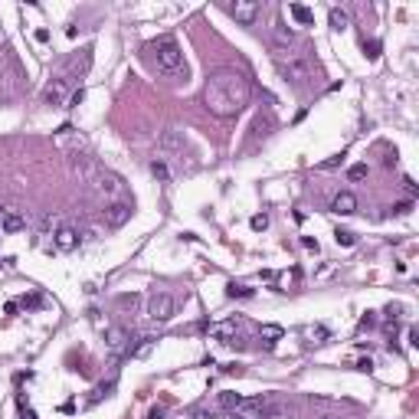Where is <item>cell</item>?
<instances>
[{"label": "cell", "instance_id": "obj_5", "mask_svg": "<svg viewBox=\"0 0 419 419\" xmlns=\"http://www.w3.org/2000/svg\"><path fill=\"white\" fill-rule=\"evenodd\" d=\"M278 413V403L272 397H252V399H239L232 409V419H269Z\"/></svg>", "mask_w": 419, "mask_h": 419}, {"label": "cell", "instance_id": "obj_36", "mask_svg": "<svg viewBox=\"0 0 419 419\" xmlns=\"http://www.w3.org/2000/svg\"><path fill=\"white\" fill-rule=\"evenodd\" d=\"M301 246H305V249H311V252H318V239H311V236H305V239H301Z\"/></svg>", "mask_w": 419, "mask_h": 419}, {"label": "cell", "instance_id": "obj_32", "mask_svg": "<svg viewBox=\"0 0 419 419\" xmlns=\"http://www.w3.org/2000/svg\"><path fill=\"white\" fill-rule=\"evenodd\" d=\"M259 334H262V337H269V341H275V337H282V328H275V324H265Z\"/></svg>", "mask_w": 419, "mask_h": 419}, {"label": "cell", "instance_id": "obj_22", "mask_svg": "<svg viewBox=\"0 0 419 419\" xmlns=\"http://www.w3.org/2000/svg\"><path fill=\"white\" fill-rule=\"evenodd\" d=\"M347 26H351V20H347V13L334 7V10H331V30H337V33H341V30H347Z\"/></svg>", "mask_w": 419, "mask_h": 419}, {"label": "cell", "instance_id": "obj_33", "mask_svg": "<svg viewBox=\"0 0 419 419\" xmlns=\"http://www.w3.org/2000/svg\"><path fill=\"white\" fill-rule=\"evenodd\" d=\"M249 226H252V230H265V226H269V216H265V213H255L252 220H249Z\"/></svg>", "mask_w": 419, "mask_h": 419}, {"label": "cell", "instance_id": "obj_31", "mask_svg": "<svg viewBox=\"0 0 419 419\" xmlns=\"http://www.w3.org/2000/svg\"><path fill=\"white\" fill-rule=\"evenodd\" d=\"M364 56H367V59H377V56H380V43H374V40L367 43V40H364Z\"/></svg>", "mask_w": 419, "mask_h": 419}, {"label": "cell", "instance_id": "obj_28", "mask_svg": "<svg viewBox=\"0 0 419 419\" xmlns=\"http://www.w3.org/2000/svg\"><path fill=\"white\" fill-rule=\"evenodd\" d=\"M409 210H413V200H399V203L390 207V213H393V216H406Z\"/></svg>", "mask_w": 419, "mask_h": 419}, {"label": "cell", "instance_id": "obj_38", "mask_svg": "<svg viewBox=\"0 0 419 419\" xmlns=\"http://www.w3.org/2000/svg\"><path fill=\"white\" fill-rule=\"evenodd\" d=\"M161 416H164V406H154L151 413H147V419H161Z\"/></svg>", "mask_w": 419, "mask_h": 419}, {"label": "cell", "instance_id": "obj_23", "mask_svg": "<svg viewBox=\"0 0 419 419\" xmlns=\"http://www.w3.org/2000/svg\"><path fill=\"white\" fill-rule=\"evenodd\" d=\"M334 243L337 246H354L357 243V236H354L351 230H334Z\"/></svg>", "mask_w": 419, "mask_h": 419}, {"label": "cell", "instance_id": "obj_6", "mask_svg": "<svg viewBox=\"0 0 419 419\" xmlns=\"http://www.w3.org/2000/svg\"><path fill=\"white\" fill-rule=\"evenodd\" d=\"M174 311H177V295L174 292H167V288H154L151 295H147V318L157 321V324H164V321L174 318Z\"/></svg>", "mask_w": 419, "mask_h": 419}, {"label": "cell", "instance_id": "obj_17", "mask_svg": "<svg viewBox=\"0 0 419 419\" xmlns=\"http://www.w3.org/2000/svg\"><path fill=\"white\" fill-rule=\"evenodd\" d=\"M88 66H92V53H88V49H82V53H76V56L66 63V69H63V72H66V76H72V79H79Z\"/></svg>", "mask_w": 419, "mask_h": 419}, {"label": "cell", "instance_id": "obj_15", "mask_svg": "<svg viewBox=\"0 0 419 419\" xmlns=\"http://www.w3.org/2000/svg\"><path fill=\"white\" fill-rule=\"evenodd\" d=\"M157 144H161L164 151H184V147H187V134L180 131V128H167V131H161Z\"/></svg>", "mask_w": 419, "mask_h": 419}, {"label": "cell", "instance_id": "obj_39", "mask_svg": "<svg viewBox=\"0 0 419 419\" xmlns=\"http://www.w3.org/2000/svg\"><path fill=\"white\" fill-rule=\"evenodd\" d=\"M324 334H328L324 328H308V337H324Z\"/></svg>", "mask_w": 419, "mask_h": 419}, {"label": "cell", "instance_id": "obj_13", "mask_svg": "<svg viewBox=\"0 0 419 419\" xmlns=\"http://www.w3.org/2000/svg\"><path fill=\"white\" fill-rule=\"evenodd\" d=\"M0 230L3 232H23L26 230V216H23L20 210H13V207L0 210Z\"/></svg>", "mask_w": 419, "mask_h": 419}, {"label": "cell", "instance_id": "obj_10", "mask_svg": "<svg viewBox=\"0 0 419 419\" xmlns=\"http://www.w3.org/2000/svg\"><path fill=\"white\" fill-rule=\"evenodd\" d=\"M105 351H108L111 357H125V354L131 351V331H128L125 324L105 328Z\"/></svg>", "mask_w": 419, "mask_h": 419}, {"label": "cell", "instance_id": "obj_41", "mask_svg": "<svg viewBox=\"0 0 419 419\" xmlns=\"http://www.w3.org/2000/svg\"><path fill=\"white\" fill-rule=\"evenodd\" d=\"M357 370H364V374H370V370H374V364H370V360H360V364H357Z\"/></svg>", "mask_w": 419, "mask_h": 419}, {"label": "cell", "instance_id": "obj_24", "mask_svg": "<svg viewBox=\"0 0 419 419\" xmlns=\"http://www.w3.org/2000/svg\"><path fill=\"white\" fill-rule=\"evenodd\" d=\"M239 393H220V406L226 409V413H232V409H236V403H239Z\"/></svg>", "mask_w": 419, "mask_h": 419}, {"label": "cell", "instance_id": "obj_8", "mask_svg": "<svg viewBox=\"0 0 419 419\" xmlns=\"http://www.w3.org/2000/svg\"><path fill=\"white\" fill-rule=\"evenodd\" d=\"M223 10L230 13L236 23L252 26V23L262 17V3H259V0H226V3H223Z\"/></svg>", "mask_w": 419, "mask_h": 419}, {"label": "cell", "instance_id": "obj_27", "mask_svg": "<svg viewBox=\"0 0 419 419\" xmlns=\"http://www.w3.org/2000/svg\"><path fill=\"white\" fill-rule=\"evenodd\" d=\"M151 174H154L157 180H164V184L170 180V170H167V164H164V161H154V164H151Z\"/></svg>", "mask_w": 419, "mask_h": 419}, {"label": "cell", "instance_id": "obj_30", "mask_svg": "<svg viewBox=\"0 0 419 419\" xmlns=\"http://www.w3.org/2000/svg\"><path fill=\"white\" fill-rule=\"evenodd\" d=\"M367 174H370V170H367V164H354L351 170H347V177H351V180H364Z\"/></svg>", "mask_w": 419, "mask_h": 419}, {"label": "cell", "instance_id": "obj_7", "mask_svg": "<svg viewBox=\"0 0 419 419\" xmlns=\"http://www.w3.org/2000/svg\"><path fill=\"white\" fill-rule=\"evenodd\" d=\"M76 79L72 76H66V72H59V76H53L49 82H46V88H43V105H66L69 99H72V92H76Z\"/></svg>", "mask_w": 419, "mask_h": 419}, {"label": "cell", "instance_id": "obj_37", "mask_svg": "<svg viewBox=\"0 0 419 419\" xmlns=\"http://www.w3.org/2000/svg\"><path fill=\"white\" fill-rule=\"evenodd\" d=\"M3 311H7V314H17V311H20V305H17V301H7V305H3Z\"/></svg>", "mask_w": 419, "mask_h": 419}, {"label": "cell", "instance_id": "obj_11", "mask_svg": "<svg viewBox=\"0 0 419 419\" xmlns=\"http://www.w3.org/2000/svg\"><path fill=\"white\" fill-rule=\"evenodd\" d=\"M131 216H134V203H128V200H122V203H108V207L102 210V220H105V226H111V230H122Z\"/></svg>", "mask_w": 419, "mask_h": 419}, {"label": "cell", "instance_id": "obj_12", "mask_svg": "<svg viewBox=\"0 0 419 419\" xmlns=\"http://www.w3.org/2000/svg\"><path fill=\"white\" fill-rule=\"evenodd\" d=\"M79 243H82V236H79V230H72V226H59V230L53 232V246L59 252H72Z\"/></svg>", "mask_w": 419, "mask_h": 419}, {"label": "cell", "instance_id": "obj_18", "mask_svg": "<svg viewBox=\"0 0 419 419\" xmlns=\"http://www.w3.org/2000/svg\"><path fill=\"white\" fill-rule=\"evenodd\" d=\"M249 144H255L259 138H265V134L272 131V115H255V122H252V128H249Z\"/></svg>", "mask_w": 419, "mask_h": 419}, {"label": "cell", "instance_id": "obj_4", "mask_svg": "<svg viewBox=\"0 0 419 419\" xmlns=\"http://www.w3.org/2000/svg\"><path fill=\"white\" fill-rule=\"evenodd\" d=\"M275 63H278L282 79L292 82V85H308L311 79H314V66H311V59L305 53H295V56H288V59H275Z\"/></svg>", "mask_w": 419, "mask_h": 419}, {"label": "cell", "instance_id": "obj_19", "mask_svg": "<svg viewBox=\"0 0 419 419\" xmlns=\"http://www.w3.org/2000/svg\"><path fill=\"white\" fill-rule=\"evenodd\" d=\"M288 13H292L298 23H305V26H311V23H314V10H311V7H305V3H288Z\"/></svg>", "mask_w": 419, "mask_h": 419}, {"label": "cell", "instance_id": "obj_14", "mask_svg": "<svg viewBox=\"0 0 419 419\" xmlns=\"http://www.w3.org/2000/svg\"><path fill=\"white\" fill-rule=\"evenodd\" d=\"M239 328H243V321L232 318V321L210 324V334H213V337H220V341H226V344H232V341H236V334H239Z\"/></svg>", "mask_w": 419, "mask_h": 419}, {"label": "cell", "instance_id": "obj_29", "mask_svg": "<svg viewBox=\"0 0 419 419\" xmlns=\"http://www.w3.org/2000/svg\"><path fill=\"white\" fill-rule=\"evenodd\" d=\"M154 347V337H141V347H134V351H128L131 357H144V354Z\"/></svg>", "mask_w": 419, "mask_h": 419}, {"label": "cell", "instance_id": "obj_16", "mask_svg": "<svg viewBox=\"0 0 419 419\" xmlns=\"http://www.w3.org/2000/svg\"><path fill=\"white\" fill-rule=\"evenodd\" d=\"M354 210H357V197H354L351 190H341V193L331 200V213H337V216H351Z\"/></svg>", "mask_w": 419, "mask_h": 419}, {"label": "cell", "instance_id": "obj_1", "mask_svg": "<svg viewBox=\"0 0 419 419\" xmlns=\"http://www.w3.org/2000/svg\"><path fill=\"white\" fill-rule=\"evenodd\" d=\"M249 99H252V82L239 69H216L210 72L207 85H203V105L216 118L239 115L249 105Z\"/></svg>", "mask_w": 419, "mask_h": 419}, {"label": "cell", "instance_id": "obj_20", "mask_svg": "<svg viewBox=\"0 0 419 419\" xmlns=\"http://www.w3.org/2000/svg\"><path fill=\"white\" fill-rule=\"evenodd\" d=\"M138 305H141V298L134 295H118V301H115V308L122 311V314H134V311H138Z\"/></svg>", "mask_w": 419, "mask_h": 419}, {"label": "cell", "instance_id": "obj_9", "mask_svg": "<svg viewBox=\"0 0 419 419\" xmlns=\"http://www.w3.org/2000/svg\"><path fill=\"white\" fill-rule=\"evenodd\" d=\"M17 88H20V72L10 63V56L3 53L0 56V102H10L17 95Z\"/></svg>", "mask_w": 419, "mask_h": 419}, {"label": "cell", "instance_id": "obj_26", "mask_svg": "<svg viewBox=\"0 0 419 419\" xmlns=\"http://www.w3.org/2000/svg\"><path fill=\"white\" fill-rule=\"evenodd\" d=\"M111 390H115V386H111V383L99 386V390H95V393L88 397V406H95V403H102V399H105V397H111Z\"/></svg>", "mask_w": 419, "mask_h": 419}, {"label": "cell", "instance_id": "obj_35", "mask_svg": "<svg viewBox=\"0 0 419 419\" xmlns=\"http://www.w3.org/2000/svg\"><path fill=\"white\" fill-rule=\"evenodd\" d=\"M341 161H344V154H334V157H328V161H324V164H321V167L328 170V167H337V164H341Z\"/></svg>", "mask_w": 419, "mask_h": 419}, {"label": "cell", "instance_id": "obj_3", "mask_svg": "<svg viewBox=\"0 0 419 419\" xmlns=\"http://www.w3.org/2000/svg\"><path fill=\"white\" fill-rule=\"evenodd\" d=\"M85 184H88V190H92L105 207H108V203H122V200H125V180L118 174L105 170V167H95V170L85 177Z\"/></svg>", "mask_w": 419, "mask_h": 419}, {"label": "cell", "instance_id": "obj_21", "mask_svg": "<svg viewBox=\"0 0 419 419\" xmlns=\"http://www.w3.org/2000/svg\"><path fill=\"white\" fill-rule=\"evenodd\" d=\"M252 295H255L252 288L239 285V282H230V285H226V298H252Z\"/></svg>", "mask_w": 419, "mask_h": 419}, {"label": "cell", "instance_id": "obj_34", "mask_svg": "<svg viewBox=\"0 0 419 419\" xmlns=\"http://www.w3.org/2000/svg\"><path fill=\"white\" fill-rule=\"evenodd\" d=\"M377 324V318H374V311H367L364 318H360V328H374Z\"/></svg>", "mask_w": 419, "mask_h": 419}, {"label": "cell", "instance_id": "obj_25", "mask_svg": "<svg viewBox=\"0 0 419 419\" xmlns=\"http://www.w3.org/2000/svg\"><path fill=\"white\" fill-rule=\"evenodd\" d=\"M17 305H20V308H26V311H33V308H43V298H40V295H23Z\"/></svg>", "mask_w": 419, "mask_h": 419}, {"label": "cell", "instance_id": "obj_2", "mask_svg": "<svg viewBox=\"0 0 419 419\" xmlns=\"http://www.w3.org/2000/svg\"><path fill=\"white\" fill-rule=\"evenodd\" d=\"M144 56H147V63L154 72H161L164 79H180L187 76V63H184V53H180V46H177L174 36H161L154 43L144 46Z\"/></svg>", "mask_w": 419, "mask_h": 419}, {"label": "cell", "instance_id": "obj_40", "mask_svg": "<svg viewBox=\"0 0 419 419\" xmlns=\"http://www.w3.org/2000/svg\"><path fill=\"white\" fill-rule=\"evenodd\" d=\"M36 40H40V43H46V40H49V30H43V26H40V30H36Z\"/></svg>", "mask_w": 419, "mask_h": 419}]
</instances>
